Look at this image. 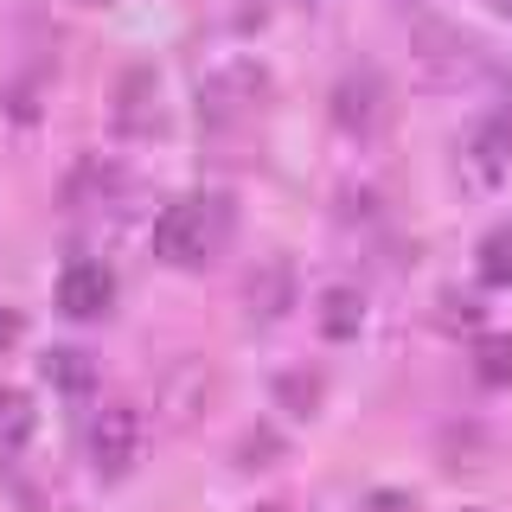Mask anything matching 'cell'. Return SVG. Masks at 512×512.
<instances>
[{
	"label": "cell",
	"mask_w": 512,
	"mask_h": 512,
	"mask_svg": "<svg viewBox=\"0 0 512 512\" xmlns=\"http://www.w3.org/2000/svg\"><path fill=\"white\" fill-rule=\"evenodd\" d=\"M474 378L480 384H512V333H480L474 340Z\"/></svg>",
	"instance_id": "13"
},
{
	"label": "cell",
	"mask_w": 512,
	"mask_h": 512,
	"mask_svg": "<svg viewBox=\"0 0 512 512\" xmlns=\"http://www.w3.org/2000/svg\"><path fill=\"white\" fill-rule=\"evenodd\" d=\"M39 372H45V384H58V391H90V359H84V352H77V346H58V352H45V365H39Z\"/></svg>",
	"instance_id": "14"
},
{
	"label": "cell",
	"mask_w": 512,
	"mask_h": 512,
	"mask_svg": "<svg viewBox=\"0 0 512 512\" xmlns=\"http://www.w3.org/2000/svg\"><path fill=\"white\" fill-rule=\"evenodd\" d=\"M416 71H423V84H436V90H468L474 77H487V52H480L461 26L423 20L416 26Z\"/></svg>",
	"instance_id": "2"
},
{
	"label": "cell",
	"mask_w": 512,
	"mask_h": 512,
	"mask_svg": "<svg viewBox=\"0 0 512 512\" xmlns=\"http://www.w3.org/2000/svg\"><path fill=\"white\" fill-rule=\"evenodd\" d=\"M384 116H391V103H384V77L378 71H346L340 90H333V122H340L346 135H378Z\"/></svg>",
	"instance_id": "7"
},
{
	"label": "cell",
	"mask_w": 512,
	"mask_h": 512,
	"mask_svg": "<svg viewBox=\"0 0 512 512\" xmlns=\"http://www.w3.org/2000/svg\"><path fill=\"white\" fill-rule=\"evenodd\" d=\"M269 96V77L256 64H218L212 77H199V116L205 122H237V116H256Z\"/></svg>",
	"instance_id": "4"
},
{
	"label": "cell",
	"mask_w": 512,
	"mask_h": 512,
	"mask_svg": "<svg viewBox=\"0 0 512 512\" xmlns=\"http://www.w3.org/2000/svg\"><path fill=\"white\" fill-rule=\"evenodd\" d=\"M13 346H20V314H13L7 301H0V359H7Z\"/></svg>",
	"instance_id": "16"
},
{
	"label": "cell",
	"mask_w": 512,
	"mask_h": 512,
	"mask_svg": "<svg viewBox=\"0 0 512 512\" xmlns=\"http://www.w3.org/2000/svg\"><path fill=\"white\" fill-rule=\"evenodd\" d=\"M84 7H109V0H84Z\"/></svg>",
	"instance_id": "18"
},
{
	"label": "cell",
	"mask_w": 512,
	"mask_h": 512,
	"mask_svg": "<svg viewBox=\"0 0 512 512\" xmlns=\"http://www.w3.org/2000/svg\"><path fill=\"white\" fill-rule=\"evenodd\" d=\"M39 429V410H32L26 391H0V461H13Z\"/></svg>",
	"instance_id": "12"
},
{
	"label": "cell",
	"mask_w": 512,
	"mask_h": 512,
	"mask_svg": "<svg viewBox=\"0 0 512 512\" xmlns=\"http://www.w3.org/2000/svg\"><path fill=\"white\" fill-rule=\"evenodd\" d=\"M244 301H250V320H276L295 308V263L288 256H263L244 282Z\"/></svg>",
	"instance_id": "8"
},
{
	"label": "cell",
	"mask_w": 512,
	"mask_h": 512,
	"mask_svg": "<svg viewBox=\"0 0 512 512\" xmlns=\"http://www.w3.org/2000/svg\"><path fill=\"white\" fill-rule=\"evenodd\" d=\"M506 7H512V0H506Z\"/></svg>",
	"instance_id": "20"
},
{
	"label": "cell",
	"mask_w": 512,
	"mask_h": 512,
	"mask_svg": "<svg viewBox=\"0 0 512 512\" xmlns=\"http://www.w3.org/2000/svg\"><path fill=\"white\" fill-rule=\"evenodd\" d=\"M116 122H122V135H154V128H160V84H154L148 64H135V71L122 77V90H116Z\"/></svg>",
	"instance_id": "9"
},
{
	"label": "cell",
	"mask_w": 512,
	"mask_h": 512,
	"mask_svg": "<svg viewBox=\"0 0 512 512\" xmlns=\"http://www.w3.org/2000/svg\"><path fill=\"white\" fill-rule=\"evenodd\" d=\"M58 308L71 320H103L116 308V269L96 263V256H77V263H64L58 276Z\"/></svg>",
	"instance_id": "6"
},
{
	"label": "cell",
	"mask_w": 512,
	"mask_h": 512,
	"mask_svg": "<svg viewBox=\"0 0 512 512\" xmlns=\"http://www.w3.org/2000/svg\"><path fill=\"white\" fill-rule=\"evenodd\" d=\"M231 199L224 192H186L154 218V256L173 269H199L231 244Z\"/></svg>",
	"instance_id": "1"
},
{
	"label": "cell",
	"mask_w": 512,
	"mask_h": 512,
	"mask_svg": "<svg viewBox=\"0 0 512 512\" xmlns=\"http://www.w3.org/2000/svg\"><path fill=\"white\" fill-rule=\"evenodd\" d=\"M256 512H295V506H256Z\"/></svg>",
	"instance_id": "17"
},
{
	"label": "cell",
	"mask_w": 512,
	"mask_h": 512,
	"mask_svg": "<svg viewBox=\"0 0 512 512\" xmlns=\"http://www.w3.org/2000/svg\"><path fill=\"white\" fill-rule=\"evenodd\" d=\"M512 173V122L506 116H480L468 135H461V180L493 192Z\"/></svg>",
	"instance_id": "5"
},
{
	"label": "cell",
	"mask_w": 512,
	"mask_h": 512,
	"mask_svg": "<svg viewBox=\"0 0 512 512\" xmlns=\"http://www.w3.org/2000/svg\"><path fill=\"white\" fill-rule=\"evenodd\" d=\"M301 7H314V0H301Z\"/></svg>",
	"instance_id": "19"
},
{
	"label": "cell",
	"mask_w": 512,
	"mask_h": 512,
	"mask_svg": "<svg viewBox=\"0 0 512 512\" xmlns=\"http://www.w3.org/2000/svg\"><path fill=\"white\" fill-rule=\"evenodd\" d=\"M122 186H128V180H122V167H109L103 154H84V160H77V173H71V186H64V192H71V205H109V199H116Z\"/></svg>",
	"instance_id": "11"
},
{
	"label": "cell",
	"mask_w": 512,
	"mask_h": 512,
	"mask_svg": "<svg viewBox=\"0 0 512 512\" xmlns=\"http://www.w3.org/2000/svg\"><path fill=\"white\" fill-rule=\"evenodd\" d=\"M84 448H90V468L103 480H122L141 461V416H135V404H103L96 410Z\"/></svg>",
	"instance_id": "3"
},
{
	"label": "cell",
	"mask_w": 512,
	"mask_h": 512,
	"mask_svg": "<svg viewBox=\"0 0 512 512\" xmlns=\"http://www.w3.org/2000/svg\"><path fill=\"white\" fill-rule=\"evenodd\" d=\"M480 282L512 288V231H487V237H480Z\"/></svg>",
	"instance_id": "15"
},
{
	"label": "cell",
	"mask_w": 512,
	"mask_h": 512,
	"mask_svg": "<svg viewBox=\"0 0 512 512\" xmlns=\"http://www.w3.org/2000/svg\"><path fill=\"white\" fill-rule=\"evenodd\" d=\"M314 327L327 333V340H352V333L365 327V295H359L352 282L320 288V301H314Z\"/></svg>",
	"instance_id": "10"
}]
</instances>
